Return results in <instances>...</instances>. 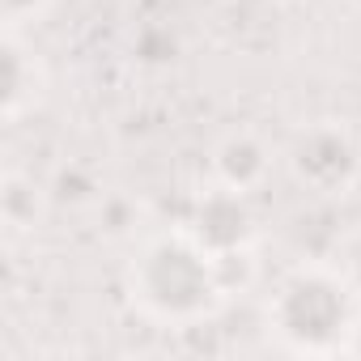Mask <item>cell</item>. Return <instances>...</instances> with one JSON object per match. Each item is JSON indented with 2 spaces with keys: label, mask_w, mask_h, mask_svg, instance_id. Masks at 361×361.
Instances as JSON below:
<instances>
[{
  "label": "cell",
  "mask_w": 361,
  "mask_h": 361,
  "mask_svg": "<svg viewBox=\"0 0 361 361\" xmlns=\"http://www.w3.org/2000/svg\"><path fill=\"white\" fill-rule=\"evenodd\" d=\"M128 293L157 323H200L226 298L217 259L192 234L153 238L128 272Z\"/></svg>",
  "instance_id": "1"
},
{
  "label": "cell",
  "mask_w": 361,
  "mask_h": 361,
  "mask_svg": "<svg viewBox=\"0 0 361 361\" xmlns=\"http://www.w3.org/2000/svg\"><path fill=\"white\" fill-rule=\"evenodd\" d=\"M353 327H357L353 293L344 289L340 276L323 268H302L285 276L268 302V331L281 340V348L302 357L348 353Z\"/></svg>",
  "instance_id": "2"
},
{
  "label": "cell",
  "mask_w": 361,
  "mask_h": 361,
  "mask_svg": "<svg viewBox=\"0 0 361 361\" xmlns=\"http://www.w3.org/2000/svg\"><path fill=\"white\" fill-rule=\"evenodd\" d=\"M289 170L306 192L340 196L353 188V178L361 170V153L340 123H310L289 145Z\"/></svg>",
  "instance_id": "3"
},
{
  "label": "cell",
  "mask_w": 361,
  "mask_h": 361,
  "mask_svg": "<svg viewBox=\"0 0 361 361\" xmlns=\"http://www.w3.org/2000/svg\"><path fill=\"white\" fill-rule=\"evenodd\" d=\"M188 234L213 255H243L255 238V213H251V200L247 192H234L226 183H217L213 192H204L192 209V221H188Z\"/></svg>",
  "instance_id": "4"
},
{
  "label": "cell",
  "mask_w": 361,
  "mask_h": 361,
  "mask_svg": "<svg viewBox=\"0 0 361 361\" xmlns=\"http://www.w3.org/2000/svg\"><path fill=\"white\" fill-rule=\"evenodd\" d=\"M43 85L47 77L35 51L18 39V30H5V43H0V115H5V123H18L26 111H35Z\"/></svg>",
  "instance_id": "5"
},
{
  "label": "cell",
  "mask_w": 361,
  "mask_h": 361,
  "mask_svg": "<svg viewBox=\"0 0 361 361\" xmlns=\"http://www.w3.org/2000/svg\"><path fill=\"white\" fill-rule=\"evenodd\" d=\"M268 166H272V153H268V145L255 132H234L213 153L217 183H226L234 192H255L268 178Z\"/></svg>",
  "instance_id": "6"
},
{
  "label": "cell",
  "mask_w": 361,
  "mask_h": 361,
  "mask_svg": "<svg viewBox=\"0 0 361 361\" xmlns=\"http://www.w3.org/2000/svg\"><path fill=\"white\" fill-rule=\"evenodd\" d=\"M43 188L35 183L30 174H18L9 170L5 178H0V217H5V226L13 234H26L43 221Z\"/></svg>",
  "instance_id": "7"
},
{
  "label": "cell",
  "mask_w": 361,
  "mask_h": 361,
  "mask_svg": "<svg viewBox=\"0 0 361 361\" xmlns=\"http://www.w3.org/2000/svg\"><path fill=\"white\" fill-rule=\"evenodd\" d=\"M51 196L60 204H90V200H98V178L85 166H64L56 174V192Z\"/></svg>",
  "instance_id": "8"
},
{
  "label": "cell",
  "mask_w": 361,
  "mask_h": 361,
  "mask_svg": "<svg viewBox=\"0 0 361 361\" xmlns=\"http://www.w3.org/2000/svg\"><path fill=\"white\" fill-rule=\"evenodd\" d=\"M136 51L149 60V64H161V60H174V35L161 30V26H145L136 35Z\"/></svg>",
  "instance_id": "9"
},
{
  "label": "cell",
  "mask_w": 361,
  "mask_h": 361,
  "mask_svg": "<svg viewBox=\"0 0 361 361\" xmlns=\"http://www.w3.org/2000/svg\"><path fill=\"white\" fill-rule=\"evenodd\" d=\"M51 0H0V22H5V30H22L26 22L43 18Z\"/></svg>",
  "instance_id": "10"
},
{
  "label": "cell",
  "mask_w": 361,
  "mask_h": 361,
  "mask_svg": "<svg viewBox=\"0 0 361 361\" xmlns=\"http://www.w3.org/2000/svg\"><path fill=\"white\" fill-rule=\"evenodd\" d=\"M128 217H132V204L128 200H102V221L111 234H123L128 230Z\"/></svg>",
  "instance_id": "11"
},
{
  "label": "cell",
  "mask_w": 361,
  "mask_h": 361,
  "mask_svg": "<svg viewBox=\"0 0 361 361\" xmlns=\"http://www.w3.org/2000/svg\"><path fill=\"white\" fill-rule=\"evenodd\" d=\"M348 353H353V357H361V319H357V327H353V340H348Z\"/></svg>",
  "instance_id": "12"
}]
</instances>
